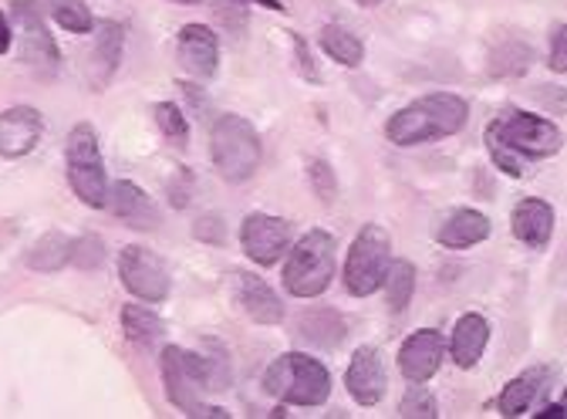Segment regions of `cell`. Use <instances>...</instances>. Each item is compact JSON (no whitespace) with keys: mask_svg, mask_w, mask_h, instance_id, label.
<instances>
[{"mask_svg":"<svg viewBox=\"0 0 567 419\" xmlns=\"http://www.w3.org/2000/svg\"><path fill=\"white\" fill-rule=\"evenodd\" d=\"M486 150L507 176H524L527 160H544L560 150V132L540 115L511 112L486 125Z\"/></svg>","mask_w":567,"mask_h":419,"instance_id":"1","label":"cell"},{"mask_svg":"<svg viewBox=\"0 0 567 419\" xmlns=\"http://www.w3.org/2000/svg\"><path fill=\"white\" fill-rule=\"evenodd\" d=\"M159 366H163L166 396L176 409H183L186 416H230L220 406H206L209 389H227V382H230V376L220 362L196 356L189 348L169 345V348H163Z\"/></svg>","mask_w":567,"mask_h":419,"instance_id":"2","label":"cell"},{"mask_svg":"<svg viewBox=\"0 0 567 419\" xmlns=\"http://www.w3.org/2000/svg\"><path fill=\"white\" fill-rule=\"evenodd\" d=\"M466 102L453 92H436L425 95L405 109H399L389 125L385 135L392 139L395 146H419V143H433V139L453 135L466 125Z\"/></svg>","mask_w":567,"mask_h":419,"instance_id":"3","label":"cell"},{"mask_svg":"<svg viewBox=\"0 0 567 419\" xmlns=\"http://www.w3.org/2000/svg\"><path fill=\"white\" fill-rule=\"evenodd\" d=\"M264 389L288 406H321L331 396V376L318 359L288 352L270 362L264 372Z\"/></svg>","mask_w":567,"mask_h":419,"instance_id":"4","label":"cell"},{"mask_svg":"<svg viewBox=\"0 0 567 419\" xmlns=\"http://www.w3.org/2000/svg\"><path fill=\"white\" fill-rule=\"evenodd\" d=\"M334 277V237L328 231H308L284 260V288L295 298H318Z\"/></svg>","mask_w":567,"mask_h":419,"instance_id":"5","label":"cell"},{"mask_svg":"<svg viewBox=\"0 0 567 419\" xmlns=\"http://www.w3.org/2000/svg\"><path fill=\"white\" fill-rule=\"evenodd\" d=\"M209 153L217 173L230 183H244L260 166V139L244 115H220L209 132Z\"/></svg>","mask_w":567,"mask_h":419,"instance_id":"6","label":"cell"},{"mask_svg":"<svg viewBox=\"0 0 567 419\" xmlns=\"http://www.w3.org/2000/svg\"><path fill=\"white\" fill-rule=\"evenodd\" d=\"M64 163H68V183H71V190H75V196L85 206L102 209L109 200V180H105V163L99 153V135L89 122H82L68 132Z\"/></svg>","mask_w":567,"mask_h":419,"instance_id":"7","label":"cell"},{"mask_svg":"<svg viewBox=\"0 0 567 419\" xmlns=\"http://www.w3.org/2000/svg\"><path fill=\"white\" fill-rule=\"evenodd\" d=\"M389 267H392V237L379 224H369L359 237H354V244L348 251L344 288L354 298L375 295L385 285Z\"/></svg>","mask_w":567,"mask_h":419,"instance_id":"8","label":"cell"},{"mask_svg":"<svg viewBox=\"0 0 567 419\" xmlns=\"http://www.w3.org/2000/svg\"><path fill=\"white\" fill-rule=\"evenodd\" d=\"M118 277H122V285L138 298V302H166L169 298V270L166 264L150 254L146 247H122L118 254Z\"/></svg>","mask_w":567,"mask_h":419,"instance_id":"9","label":"cell"},{"mask_svg":"<svg viewBox=\"0 0 567 419\" xmlns=\"http://www.w3.org/2000/svg\"><path fill=\"white\" fill-rule=\"evenodd\" d=\"M240 244L254 264L270 267L284 257V251L291 244V224L270 214H250L240 227Z\"/></svg>","mask_w":567,"mask_h":419,"instance_id":"10","label":"cell"},{"mask_svg":"<svg viewBox=\"0 0 567 419\" xmlns=\"http://www.w3.org/2000/svg\"><path fill=\"white\" fill-rule=\"evenodd\" d=\"M14 24L21 28L18 54L28 64H58V44L41 21V0H14Z\"/></svg>","mask_w":567,"mask_h":419,"instance_id":"11","label":"cell"},{"mask_svg":"<svg viewBox=\"0 0 567 419\" xmlns=\"http://www.w3.org/2000/svg\"><path fill=\"white\" fill-rule=\"evenodd\" d=\"M443 356H446L443 335L433 328H422V331L405 338L402 352H399V369L409 382H430L440 372Z\"/></svg>","mask_w":567,"mask_h":419,"instance_id":"12","label":"cell"},{"mask_svg":"<svg viewBox=\"0 0 567 419\" xmlns=\"http://www.w3.org/2000/svg\"><path fill=\"white\" fill-rule=\"evenodd\" d=\"M41 132H44V122L38 109L31 105L4 109L0 112V156H8V160L28 156L38 146Z\"/></svg>","mask_w":567,"mask_h":419,"instance_id":"13","label":"cell"},{"mask_svg":"<svg viewBox=\"0 0 567 419\" xmlns=\"http://www.w3.org/2000/svg\"><path fill=\"white\" fill-rule=\"evenodd\" d=\"M230 277H234V298L250 321H257V325L284 321V305L267 282H260V277H254L247 270H234Z\"/></svg>","mask_w":567,"mask_h":419,"instance_id":"14","label":"cell"},{"mask_svg":"<svg viewBox=\"0 0 567 419\" xmlns=\"http://www.w3.org/2000/svg\"><path fill=\"white\" fill-rule=\"evenodd\" d=\"M344 386L359 406H375L385 396V366L372 345L359 348L344 372Z\"/></svg>","mask_w":567,"mask_h":419,"instance_id":"15","label":"cell"},{"mask_svg":"<svg viewBox=\"0 0 567 419\" xmlns=\"http://www.w3.org/2000/svg\"><path fill=\"white\" fill-rule=\"evenodd\" d=\"M105 206L112 209V214H115L122 224H128V227H135V231H156V227H159V209H156V203H153L146 193H142L135 183H128V180H118V183L109 190Z\"/></svg>","mask_w":567,"mask_h":419,"instance_id":"16","label":"cell"},{"mask_svg":"<svg viewBox=\"0 0 567 419\" xmlns=\"http://www.w3.org/2000/svg\"><path fill=\"white\" fill-rule=\"evenodd\" d=\"M179 61L189 75L196 79H209L213 72H217V61H220V44H217V34H213L209 28L203 24H186L179 31Z\"/></svg>","mask_w":567,"mask_h":419,"instance_id":"17","label":"cell"},{"mask_svg":"<svg viewBox=\"0 0 567 419\" xmlns=\"http://www.w3.org/2000/svg\"><path fill=\"white\" fill-rule=\"evenodd\" d=\"M122 51H125V31L115 21H102L95 28V48H92V82L95 89H105L118 64H122Z\"/></svg>","mask_w":567,"mask_h":419,"instance_id":"18","label":"cell"},{"mask_svg":"<svg viewBox=\"0 0 567 419\" xmlns=\"http://www.w3.org/2000/svg\"><path fill=\"white\" fill-rule=\"evenodd\" d=\"M514 234L517 241H524L527 247H547L550 234H554V209L544 200H520L514 206Z\"/></svg>","mask_w":567,"mask_h":419,"instance_id":"19","label":"cell"},{"mask_svg":"<svg viewBox=\"0 0 567 419\" xmlns=\"http://www.w3.org/2000/svg\"><path fill=\"white\" fill-rule=\"evenodd\" d=\"M486 341H489V325L483 315H463L453 328V341H450V352L453 362L460 369H473L483 352H486Z\"/></svg>","mask_w":567,"mask_h":419,"instance_id":"20","label":"cell"},{"mask_svg":"<svg viewBox=\"0 0 567 419\" xmlns=\"http://www.w3.org/2000/svg\"><path fill=\"white\" fill-rule=\"evenodd\" d=\"M486 237H489V221L480 214V209H456V214L446 217L443 227L436 231V241L443 247H453V251L473 247V244H480Z\"/></svg>","mask_w":567,"mask_h":419,"instance_id":"21","label":"cell"},{"mask_svg":"<svg viewBox=\"0 0 567 419\" xmlns=\"http://www.w3.org/2000/svg\"><path fill=\"white\" fill-rule=\"evenodd\" d=\"M298 331L305 341L318 345V348H338L348 335L344 318L331 308H318V311H305L298 321Z\"/></svg>","mask_w":567,"mask_h":419,"instance_id":"22","label":"cell"},{"mask_svg":"<svg viewBox=\"0 0 567 419\" xmlns=\"http://www.w3.org/2000/svg\"><path fill=\"white\" fill-rule=\"evenodd\" d=\"M118 318H122V331L135 345H153V341H159L166 335V321L146 305H125Z\"/></svg>","mask_w":567,"mask_h":419,"instance_id":"23","label":"cell"},{"mask_svg":"<svg viewBox=\"0 0 567 419\" xmlns=\"http://www.w3.org/2000/svg\"><path fill=\"white\" fill-rule=\"evenodd\" d=\"M71 244H75V241H68V237L58 234V231L44 234V237L34 241V247L28 251V267H31V270H41V274L61 270V267L71 260Z\"/></svg>","mask_w":567,"mask_h":419,"instance_id":"24","label":"cell"},{"mask_svg":"<svg viewBox=\"0 0 567 419\" xmlns=\"http://www.w3.org/2000/svg\"><path fill=\"white\" fill-rule=\"evenodd\" d=\"M321 48L344 68H359L362 58H365V44L359 34H351L348 28H338V24H328L321 31Z\"/></svg>","mask_w":567,"mask_h":419,"instance_id":"25","label":"cell"},{"mask_svg":"<svg viewBox=\"0 0 567 419\" xmlns=\"http://www.w3.org/2000/svg\"><path fill=\"white\" fill-rule=\"evenodd\" d=\"M540 382H544V372H540V369L517 376L514 382L504 386V392H501V399H496V406H501L504 416H520V412H527V406L534 402Z\"/></svg>","mask_w":567,"mask_h":419,"instance_id":"26","label":"cell"},{"mask_svg":"<svg viewBox=\"0 0 567 419\" xmlns=\"http://www.w3.org/2000/svg\"><path fill=\"white\" fill-rule=\"evenodd\" d=\"M385 285H389V308L395 315L405 311L409 302H412V292H415V267L409 260H392Z\"/></svg>","mask_w":567,"mask_h":419,"instance_id":"27","label":"cell"},{"mask_svg":"<svg viewBox=\"0 0 567 419\" xmlns=\"http://www.w3.org/2000/svg\"><path fill=\"white\" fill-rule=\"evenodd\" d=\"M51 11H54V21L71 34H89L95 28V18L85 8V0H51Z\"/></svg>","mask_w":567,"mask_h":419,"instance_id":"28","label":"cell"},{"mask_svg":"<svg viewBox=\"0 0 567 419\" xmlns=\"http://www.w3.org/2000/svg\"><path fill=\"white\" fill-rule=\"evenodd\" d=\"M153 119L156 125L163 129V135L176 146H186L189 143V125H186V115L176 102H156L153 105Z\"/></svg>","mask_w":567,"mask_h":419,"instance_id":"29","label":"cell"},{"mask_svg":"<svg viewBox=\"0 0 567 419\" xmlns=\"http://www.w3.org/2000/svg\"><path fill=\"white\" fill-rule=\"evenodd\" d=\"M105 260V241L95 237V234H85L79 237L75 244H71V264L82 267V270H92Z\"/></svg>","mask_w":567,"mask_h":419,"instance_id":"30","label":"cell"},{"mask_svg":"<svg viewBox=\"0 0 567 419\" xmlns=\"http://www.w3.org/2000/svg\"><path fill=\"white\" fill-rule=\"evenodd\" d=\"M399 416H405V419H415V416L433 419V416H440V409H436V399L422 389V382H415V386L405 392V399H402V406H399Z\"/></svg>","mask_w":567,"mask_h":419,"instance_id":"31","label":"cell"},{"mask_svg":"<svg viewBox=\"0 0 567 419\" xmlns=\"http://www.w3.org/2000/svg\"><path fill=\"white\" fill-rule=\"evenodd\" d=\"M530 64V48H504V51H496V64H493V72H501V75H520L524 68Z\"/></svg>","mask_w":567,"mask_h":419,"instance_id":"32","label":"cell"},{"mask_svg":"<svg viewBox=\"0 0 567 419\" xmlns=\"http://www.w3.org/2000/svg\"><path fill=\"white\" fill-rule=\"evenodd\" d=\"M193 237L203 241V244H224L227 241V227L217 214H203L196 224H193Z\"/></svg>","mask_w":567,"mask_h":419,"instance_id":"33","label":"cell"},{"mask_svg":"<svg viewBox=\"0 0 567 419\" xmlns=\"http://www.w3.org/2000/svg\"><path fill=\"white\" fill-rule=\"evenodd\" d=\"M308 173H311V186L318 190V196H321L324 203H331V200H334V190H338V183H334L331 170H328L321 160H315V163L308 166Z\"/></svg>","mask_w":567,"mask_h":419,"instance_id":"34","label":"cell"},{"mask_svg":"<svg viewBox=\"0 0 567 419\" xmlns=\"http://www.w3.org/2000/svg\"><path fill=\"white\" fill-rule=\"evenodd\" d=\"M550 68L567 75V24H557L550 31Z\"/></svg>","mask_w":567,"mask_h":419,"instance_id":"35","label":"cell"},{"mask_svg":"<svg viewBox=\"0 0 567 419\" xmlns=\"http://www.w3.org/2000/svg\"><path fill=\"white\" fill-rule=\"evenodd\" d=\"M186 180H189V176L179 173V183H176V180L169 183V200H173V206H186V203H189V190L183 186Z\"/></svg>","mask_w":567,"mask_h":419,"instance_id":"36","label":"cell"},{"mask_svg":"<svg viewBox=\"0 0 567 419\" xmlns=\"http://www.w3.org/2000/svg\"><path fill=\"white\" fill-rule=\"evenodd\" d=\"M295 48H298V61H301V68H305V75H308V79H318V72H315V58L308 54V48H305L301 38H295Z\"/></svg>","mask_w":567,"mask_h":419,"instance_id":"37","label":"cell"},{"mask_svg":"<svg viewBox=\"0 0 567 419\" xmlns=\"http://www.w3.org/2000/svg\"><path fill=\"white\" fill-rule=\"evenodd\" d=\"M11 41H14V31H11L4 11H0V54H8V51H11Z\"/></svg>","mask_w":567,"mask_h":419,"instance_id":"38","label":"cell"},{"mask_svg":"<svg viewBox=\"0 0 567 419\" xmlns=\"http://www.w3.org/2000/svg\"><path fill=\"white\" fill-rule=\"evenodd\" d=\"M250 4H264L267 11H288V8L280 4V0H250Z\"/></svg>","mask_w":567,"mask_h":419,"instance_id":"39","label":"cell"},{"mask_svg":"<svg viewBox=\"0 0 567 419\" xmlns=\"http://www.w3.org/2000/svg\"><path fill=\"white\" fill-rule=\"evenodd\" d=\"M557 409H560V419L567 416V389H564V396H560V402H557Z\"/></svg>","mask_w":567,"mask_h":419,"instance_id":"40","label":"cell"},{"mask_svg":"<svg viewBox=\"0 0 567 419\" xmlns=\"http://www.w3.org/2000/svg\"><path fill=\"white\" fill-rule=\"evenodd\" d=\"M359 4H362V8H379L382 0H359Z\"/></svg>","mask_w":567,"mask_h":419,"instance_id":"41","label":"cell"}]
</instances>
